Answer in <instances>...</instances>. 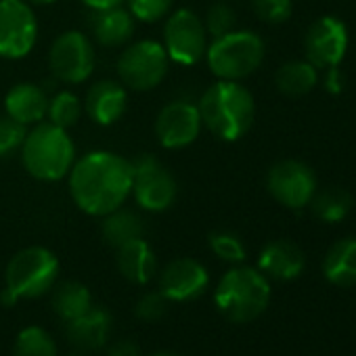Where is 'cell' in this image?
Here are the masks:
<instances>
[{"instance_id":"836d02e7","label":"cell","mask_w":356,"mask_h":356,"mask_svg":"<svg viewBox=\"0 0 356 356\" xmlns=\"http://www.w3.org/2000/svg\"><path fill=\"white\" fill-rule=\"evenodd\" d=\"M168 298L157 289V291H149L145 293L136 306H134V314L143 321H157L165 314V308H168Z\"/></svg>"},{"instance_id":"5b68a950","label":"cell","mask_w":356,"mask_h":356,"mask_svg":"<svg viewBox=\"0 0 356 356\" xmlns=\"http://www.w3.org/2000/svg\"><path fill=\"white\" fill-rule=\"evenodd\" d=\"M208 67L218 80L239 82L252 76L264 59V42L256 32L233 30L208 44Z\"/></svg>"},{"instance_id":"e575fe53","label":"cell","mask_w":356,"mask_h":356,"mask_svg":"<svg viewBox=\"0 0 356 356\" xmlns=\"http://www.w3.org/2000/svg\"><path fill=\"white\" fill-rule=\"evenodd\" d=\"M109 356H140V350H138L136 341L120 339L109 348Z\"/></svg>"},{"instance_id":"ba28073f","label":"cell","mask_w":356,"mask_h":356,"mask_svg":"<svg viewBox=\"0 0 356 356\" xmlns=\"http://www.w3.org/2000/svg\"><path fill=\"white\" fill-rule=\"evenodd\" d=\"M170 59L155 40H136L118 59V74L124 86L145 92L157 88L168 74Z\"/></svg>"},{"instance_id":"30bf717a","label":"cell","mask_w":356,"mask_h":356,"mask_svg":"<svg viewBox=\"0 0 356 356\" xmlns=\"http://www.w3.org/2000/svg\"><path fill=\"white\" fill-rule=\"evenodd\" d=\"M266 189L285 208L302 210L316 193V176L310 165L298 159L277 161L266 174Z\"/></svg>"},{"instance_id":"83f0119b","label":"cell","mask_w":356,"mask_h":356,"mask_svg":"<svg viewBox=\"0 0 356 356\" xmlns=\"http://www.w3.org/2000/svg\"><path fill=\"white\" fill-rule=\"evenodd\" d=\"M15 356H57V348L44 329L28 327L15 341Z\"/></svg>"},{"instance_id":"d6a6232c","label":"cell","mask_w":356,"mask_h":356,"mask_svg":"<svg viewBox=\"0 0 356 356\" xmlns=\"http://www.w3.org/2000/svg\"><path fill=\"white\" fill-rule=\"evenodd\" d=\"M291 0H254V13L264 24H283L291 17Z\"/></svg>"},{"instance_id":"277c9868","label":"cell","mask_w":356,"mask_h":356,"mask_svg":"<svg viewBox=\"0 0 356 356\" xmlns=\"http://www.w3.org/2000/svg\"><path fill=\"white\" fill-rule=\"evenodd\" d=\"M214 298L216 306L227 318L235 323H248L266 310L270 300V285L260 270L250 266H235L220 279Z\"/></svg>"},{"instance_id":"6da1fadb","label":"cell","mask_w":356,"mask_h":356,"mask_svg":"<svg viewBox=\"0 0 356 356\" xmlns=\"http://www.w3.org/2000/svg\"><path fill=\"white\" fill-rule=\"evenodd\" d=\"M70 193L76 206L90 216H105L132 193L130 159L111 151H90L70 170Z\"/></svg>"},{"instance_id":"4316f807","label":"cell","mask_w":356,"mask_h":356,"mask_svg":"<svg viewBox=\"0 0 356 356\" xmlns=\"http://www.w3.org/2000/svg\"><path fill=\"white\" fill-rule=\"evenodd\" d=\"M80 115H82V103L74 92L63 90V92L55 95L53 99H49L47 118H49L51 124L67 130V128L78 124Z\"/></svg>"},{"instance_id":"1f68e13d","label":"cell","mask_w":356,"mask_h":356,"mask_svg":"<svg viewBox=\"0 0 356 356\" xmlns=\"http://www.w3.org/2000/svg\"><path fill=\"white\" fill-rule=\"evenodd\" d=\"M128 11L132 13L134 19L153 24L170 15V9L174 5V0H126Z\"/></svg>"},{"instance_id":"d4e9b609","label":"cell","mask_w":356,"mask_h":356,"mask_svg":"<svg viewBox=\"0 0 356 356\" xmlns=\"http://www.w3.org/2000/svg\"><path fill=\"white\" fill-rule=\"evenodd\" d=\"M90 306H92L90 291L86 285H82L78 281H67V283L59 285L53 293V308L65 323L78 318Z\"/></svg>"},{"instance_id":"7a4b0ae2","label":"cell","mask_w":356,"mask_h":356,"mask_svg":"<svg viewBox=\"0 0 356 356\" xmlns=\"http://www.w3.org/2000/svg\"><path fill=\"white\" fill-rule=\"evenodd\" d=\"M202 124L220 140H239L254 124L256 103L252 92L239 82L218 80L200 101Z\"/></svg>"},{"instance_id":"8fae6325","label":"cell","mask_w":356,"mask_h":356,"mask_svg":"<svg viewBox=\"0 0 356 356\" xmlns=\"http://www.w3.org/2000/svg\"><path fill=\"white\" fill-rule=\"evenodd\" d=\"M49 65L57 80L65 84H82L95 70V49L86 34L78 30L63 32L51 47Z\"/></svg>"},{"instance_id":"5bb4252c","label":"cell","mask_w":356,"mask_h":356,"mask_svg":"<svg viewBox=\"0 0 356 356\" xmlns=\"http://www.w3.org/2000/svg\"><path fill=\"white\" fill-rule=\"evenodd\" d=\"M200 107L189 101H172L168 103L155 120V134L161 147L165 149H183L195 143L202 132Z\"/></svg>"},{"instance_id":"74e56055","label":"cell","mask_w":356,"mask_h":356,"mask_svg":"<svg viewBox=\"0 0 356 356\" xmlns=\"http://www.w3.org/2000/svg\"><path fill=\"white\" fill-rule=\"evenodd\" d=\"M32 3H36V5H51V3H55V0H32Z\"/></svg>"},{"instance_id":"2e32d148","label":"cell","mask_w":356,"mask_h":356,"mask_svg":"<svg viewBox=\"0 0 356 356\" xmlns=\"http://www.w3.org/2000/svg\"><path fill=\"white\" fill-rule=\"evenodd\" d=\"M128 105V95L120 82L101 80L92 84L86 92V113L99 126L115 124Z\"/></svg>"},{"instance_id":"7c38bea8","label":"cell","mask_w":356,"mask_h":356,"mask_svg":"<svg viewBox=\"0 0 356 356\" xmlns=\"http://www.w3.org/2000/svg\"><path fill=\"white\" fill-rule=\"evenodd\" d=\"M38 38L36 15L24 0H0V57L24 59Z\"/></svg>"},{"instance_id":"603a6c76","label":"cell","mask_w":356,"mask_h":356,"mask_svg":"<svg viewBox=\"0 0 356 356\" xmlns=\"http://www.w3.org/2000/svg\"><path fill=\"white\" fill-rule=\"evenodd\" d=\"M103 222H101V233H103V239L113 245L115 250L132 239H138L143 237L145 233V225H143V218L132 212V210H124V208H118L105 216H101Z\"/></svg>"},{"instance_id":"8992f818","label":"cell","mask_w":356,"mask_h":356,"mask_svg":"<svg viewBox=\"0 0 356 356\" xmlns=\"http://www.w3.org/2000/svg\"><path fill=\"white\" fill-rule=\"evenodd\" d=\"M59 275V260L47 248H28L13 256L7 266V293L17 302L47 293Z\"/></svg>"},{"instance_id":"f35d334b","label":"cell","mask_w":356,"mask_h":356,"mask_svg":"<svg viewBox=\"0 0 356 356\" xmlns=\"http://www.w3.org/2000/svg\"><path fill=\"white\" fill-rule=\"evenodd\" d=\"M155 356H176V354H155Z\"/></svg>"},{"instance_id":"44dd1931","label":"cell","mask_w":356,"mask_h":356,"mask_svg":"<svg viewBox=\"0 0 356 356\" xmlns=\"http://www.w3.org/2000/svg\"><path fill=\"white\" fill-rule=\"evenodd\" d=\"M118 268L130 283L145 285L153 279L157 270V260L149 243L138 237L118 248Z\"/></svg>"},{"instance_id":"9a60e30c","label":"cell","mask_w":356,"mask_h":356,"mask_svg":"<svg viewBox=\"0 0 356 356\" xmlns=\"http://www.w3.org/2000/svg\"><path fill=\"white\" fill-rule=\"evenodd\" d=\"M208 287V270L193 258H178L159 275V291L170 302H189Z\"/></svg>"},{"instance_id":"ffe728a7","label":"cell","mask_w":356,"mask_h":356,"mask_svg":"<svg viewBox=\"0 0 356 356\" xmlns=\"http://www.w3.org/2000/svg\"><path fill=\"white\" fill-rule=\"evenodd\" d=\"M111 316L105 308L90 306L84 314L67 323V339L82 350H97L107 343Z\"/></svg>"},{"instance_id":"52a82bcc","label":"cell","mask_w":356,"mask_h":356,"mask_svg":"<svg viewBox=\"0 0 356 356\" xmlns=\"http://www.w3.org/2000/svg\"><path fill=\"white\" fill-rule=\"evenodd\" d=\"M132 165V195L136 204L147 212L168 210L178 193L176 178L153 155L143 153L130 161Z\"/></svg>"},{"instance_id":"9c48e42d","label":"cell","mask_w":356,"mask_h":356,"mask_svg":"<svg viewBox=\"0 0 356 356\" xmlns=\"http://www.w3.org/2000/svg\"><path fill=\"white\" fill-rule=\"evenodd\" d=\"M163 51L178 65H195L206 57L208 32L200 15L189 9L174 11L163 26Z\"/></svg>"},{"instance_id":"d6986e66","label":"cell","mask_w":356,"mask_h":356,"mask_svg":"<svg viewBox=\"0 0 356 356\" xmlns=\"http://www.w3.org/2000/svg\"><path fill=\"white\" fill-rule=\"evenodd\" d=\"M134 28H136V19L128 9L113 7L105 11H92L90 30L101 47L107 49L124 47L134 36Z\"/></svg>"},{"instance_id":"3957f363","label":"cell","mask_w":356,"mask_h":356,"mask_svg":"<svg viewBox=\"0 0 356 356\" xmlns=\"http://www.w3.org/2000/svg\"><path fill=\"white\" fill-rule=\"evenodd\" d=\"M22 159L34 178L44 183H55L70 174L76 161V145L67 130L51 122H38L26 134L22 145Z\"/></svg>"},{"instance_id":"e0dca14e","label":"cell","mask_w":356,"mask_h":356,"mask_svg":"<svg viewBox=\"0 0 356 356\" xmlns=\"http://www.w3.org/2000/svg\"><path fill=\"white\" fill-rule=\"evenodd\" d=\"M5 109H7V115L13 118L15 122L24 126H34L47 118L49 97L40 86L32 82H22V84H15L7 92Z\"/></svg>"},{"instance_id":"cb8c5ba5","label":"cell","mask_w":356,"mask_h":356,"mask_svg":"<svg viewBox=\"0 0 356 356\" xmlns=\"http://www.w3.org/2000/svg\"><path fill=\"white\" fill-rule=\"evenodd\" d=\"M318 82L316 67L308 61H289L281 65L275 76V84L279 92L285 97H304L308 95Z\"/></svg>"},{"instance_id":"f1b7e54d","label":"cell","mask_w":356,"mask_h":356,"mask_svg":"<svg viewBox=\"0 0 356 356\" xmlns=\"http://www.w3.org/2000/svg\"><path fill=\"white\" fill-rule=\"evenodd\" d=\"M210 243V250L225 262H231V264H239L245 260V245L243 241L233 235V233H227V231H216L210 235L208 239Z\"/></svg>"},{"instance_id":"f546056e","label":"cell","mask_w":356,"mask_h":356,"mask_svg":"<svg viewBox=\"0 0 356 356\" xmlns=\"http://www.w3.org/2000/svg\"><path fill=\"white\" fill-rule=\"evenodd\" d=\"M26 134H28V126L15 122L9 115H0V159L11 157L13 153L22 151Z\"/></svg>"},{"instance_id":"ac0fdd59","label":"cell","mask_w":356,"mask_h":356,"mask_svg":"<svg viewBox=\"0 0 356 356\" xmlns=\"http://www.w3.org/2000/svg\"><path fill=\"white\" fill-rule=\"evenodd\" d=\"M304 254L302 250L285 239L268 243L258 258V266L264 277H273L279 281H291L304 270Z\"/></svg>"},{"instance_id":"484cf974","label":"cell","mask_w":356,"mask_h":356,"mask_svg":"<svg viewBox=\"0 0 356 356\" xmlns=\"http://www.w3.org/2000/svg\"><path fill=\"white\" fill-rule=\"evenodd\" d=\"M312 214L323 222H339L346 218L352 210V195L339 187H329L325 191H318L310 200Z\"/></svg>"},{"instance_id":"4dcf8cb0","label":"cell","mask_w":356,"mask_h":356,"mask_svg":"<svg viewBox=\"0 0 356 356\" xmlns=\"http://www.w3.org/2000/svg\"><path fill=\"white\" fill-rule=\"evenodd\" d=\"M206 32L212 36V38H220L229 32L235 30L237 26V15L235 11L225 5V3H216L208 9V15H206Z\"/></svg>"},{"instance_id":"8d00e7d4","label":"cell","mask_w":356,"mask_h":356,"mask_svg":"<svg viewBox=\"0 0 356 356\" xmlns=\"http://www.w3.org/2000/svg\"><path fill=\"white\" fill-rule=\"evenodd\" d=\"M82 3H84L90 11H105V9L122 7L124 0H82Z\"/></svg>"},{"instance_id":"7402d4cb","label":"cell","mask_w":356,"mask_h":356,"mask_svg":"<svg viewBox=\"0 0 356 356\" xmlns=\"http://www.w3.org/2000/svg\"><path fill=\"white\" fill-rule=\"evenodd\" d=\"M323 275L329 283L339 287L356 283V239H341L327 252Z\"/></svg>"},{"instance_id":"4fadbf2b","label":"cell","mask_w":356,"mask_h":356,"mask_svg":"<svg viewBox=\"0 0 356 356\" xmlns=\"http://www.w3.org/2000/svg\"><path fill=\"white\" fill-rule=\"evenodd\" d=\"M306 61L316 70L337 67L348 51V30L337 17L316 19L304 38Z\"/></svg>"},{"instance_id":"d590c367","label":"cell","mask_w":356,"mask_h":356,"mask_svg":"<svg viewBox=\"0 0 356 356\" xmlns=\"http://www.w3.org/2000/svg\"><path fill=\"white\" fill-rule=\"evenodd\" d=\"M325 88L327 92L331 95H339L341 88H343V76L337 67H329L327 74H325Z\"/></svg>"}]
</instances>
